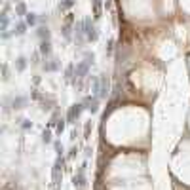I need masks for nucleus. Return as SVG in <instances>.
Returning <instances> with one entry per match:
<instances>
[{"label": "nucleus", "mask_w": 190, "mask_h": 190, "mask_svg": "<svg viewBox=\"0 0 190 190\" xmlns=\"http://www.w3.org/2000/svg\"><path fill=\"white\" fill-rule=\"evenodd\" d=\"M93 53H86V57L84 61H82L80 65H76V74H74V80H78V78H84L86 74H88V70H89V67L91 63H93Z\"/></svg>", "instance_id": "1"}, {"label": "nucleus", "mask_w": 190, "mask_h": 190, "mask_svg": "<svg viewBox=\"0 0 190 190\" xmlns=\"http://www.w3.org/2000/svg\"><path fill=\"white\" fill-rule=\"evenodd\" d=\"M82 25H84L86 40H88V42H95L97 36H99V33H97V27L91 23V19H84V21H82Z\"/></svg>", "instance_id": "2"}, {"label": "nucleus", "mask_w": 190, "mask_h": 190, "mask_svg": "<svg viewBox=\"0 0 190 190\" xmlns=\"http://www.w3.org/2000/svg\"><path fill=\"white\" fill-rule=\"evenodd\" d=\"M84 171H86V163L78 169V173L72 177V184L76 190H86V177H84Z\"/></svg>", "instance_id": "3"}, {"label": "nucleus", "mask_w": 190, "mask_h": 190, "mask_svg": "<svg viewBox=\"0 0 190 190\" xmlns=\"http://www.w3.org/2000/svg\"><path fill=\"white\" fill-rule=\"evenodd\" d=\"M84 110V105H72L67 112V124H76V120H78L80 112Z\"/></svg>", "instance_id": "4"}, {"label": "nucleus", "mask_w": 190, "mask_h": 190, "mask_svg": "<svg viewBox=\"0 0 190 190\" xmlns=\"http://www.w3.org/2000/svg\"><path fill=\"white\" fill-rule=\"evenodd\" d=\"M63 166H65V160L61 156H57V160L53 163V184L57 186L59 181H61V173H63Z\"/></svg>", "instance_id": "5"}, {"label": "nucleus", "mask_w": 190, "mask_h": 190, "mask_svg": "<svg viewBox=\"0 0 190 190\" xmlns=\"http://www.w3.org/2000/svg\"><path fill=\"white\" fill-rule=\"evenodd\" d=\"M82 105H84V109L86 110H89L91 114H95L97 110H99V97H86L84 99V103H82Z\"/></svg>", "instance_id": "6"}, {"label": "nucleus", "mask_w": 190, "mask_h": 190, "mask_svg": "<svg viewBox=\"0 0 190 190\" xmlns=\"http://www.w3.org/2000/svg\"><path fill=\"white\" fill-rule=\"evenodd\" d=\"M106 95H109V78H106V76H101L99 78V93H97V97H99V99H106Z\"/></svg>", "instance_id": "7"}, {"label": "nucleus", "mask_w": 190, "mask_h": 190, "mask_svg": "<svg viewBox=\"0 0 190 190\" xmlns=\"http://www.w3.org/2000/svg\"><path fill=\"white\" fill-rule=\"evenodd\" d=\"M91 4H93V17L99 19L103 15V6H101V0H91Z\"/></svg>", "instance_id": "8"}, {"label": "nucleus", "mask_w": 190, "mask_h": 190, "mask_svg": "<svg viewBox=\"0 0 190 190\" xmlns=\"http://www.w3.org/2000/svg\"><path fill=\"white\" fill-rule=\"evenodd\" d=\"M74 74H76L74 65H69V67H67V70H65V80L67 82H72L74 80Z\"/></svg>", "instance_id": "9"}, {"label": "nucleus", "mask_w": 190, "mask_h": 190, "mask_svg": "<svg viewBox=\"0 0 190 190\" xmlns=\"http://www.w3.org/2000/svg\"><path fill=\"white\" fill-rule=\"evenodd\" d=\"M25 29H27V23H17V25L13 27L12 33L15 34V36H23V34H25Z\"/></svg>", "instance_id": "10"}, {"label": "nucleus", "mask_w": 190, "mask_h": 190, "mask_svg": "<svg viewBox=\"0 0 190 190\" xmlns=\"http://www.w3.org/2000/svg\"><path fill=\"white\" fill-rule=\"evenodd\" d=\"M29 12H27V6H25V2H21L19 0L17 4H15V15H27Z\"/></svg>", "instance_id": "11"}, {"label": "nucleus", "mask_w": 190, "mask_h": 190, "mask_svg": "<svg viewBox=\"0 0 190 190\" xmlns=\"http://www.w3.org/2000/svg\"><path fill=\"white\" fill-rule=\"evenodd\" d=\"M50 51H51L50 40H42V44H40V53H42V55H50Z\"/></svg>", "instance_id": "12"}, {"label": "nucleus", "mask_w": 190, "mask_h": 190, "mask_svg": "<svg viewBox=\"0 0 190 190\" xmlns=\"http://www.w3.org/2000/svg\"><path fill=\"white\" fill-rule=\"evenodd\" d=\"M12 105H13V109H23V106L27 105V99H25V97H15Z\"/></svg>", "instance_id": "13"}, {"label": "nucleus", "mask_w": 190, "mask_h": 190, "mask_svg": "<svg viewBox=\"0 0 190 190\" xmlns=\"http://www.w3.org/2000/svg\"><path fill=\"white\" fill-rule=\"evenodd\" d=\"M15 69H17L19 72H23V70L27 69V59H25V57H19L17 61H15Z\"/></svg>", "instance_id": "14"}, {"label": "nucleus", "mask_w": 190, "mask_h": 190, "mask_svg": "<svg viewBox=\"0 0 190 190\" xmlns=\"http://www.w3.org/2000/svg\"><path fill=\"white\" fill-rule=\"evenodd\" d=\"M74 2L76 0H59V8L61 10H69V8L74 6Z\"/></svg>", "instance_id": "15"}, {"label": "nucleus", "mask_w": 190, "mask_h": 190, "mask_svg": "<svg viewBox=\"0 0 190 190\" xmlns=\"http://www.w3.org/2000/svg\"><path fill=\"white\" fill-rule=\"evenodd\" d=\"M44 69H46V70H57V69H59V63H57L55 59H51L50 63H44Z\"/></svg>", "instance_id": "16"}, {"label": "nucleus", "mask_w": 190, "mask_h": 190, "mask_svg": "<svg viewBox=\"0 0 190 190\" xmlns=\"http://www.w3.org/2000/svg\"><path fill=\"white\" fill-rule=\"evenodd\" d=\"M65 126H67V120H57V124H55V133L61 135L63 129H65Z\"/></svg>", "instance_id": "17"}, {"label": "nucleus", "mask_w": 190, "mask_h": 190, "mask_svg": "<svg viewBox=\"0 0 190 190\" xmlns=\"http://www.w3.org/2000/svg\"><path fill=\"white\" fill-rule=\"evenodd\" d=\"M38 36L42 38V40H48V38H50V30H48V27H40V29H38Z\"/></svg>", "instance_id": "18"}, {"label": "nucleus", "mask_w": 190, "mask_h": 190, "mask_svg": "<svg viewBox=\"0 0 190 190\" xmlns=\"http://www.w3.org/2000/svg\"><path fill=\"white\" fill-rule=\"evenodd\" d=\"M25 19H27V25H34V23H36V13L30 12V13L25 15Z\"/></svg>", "instance_id": "19"}, {"label": "nucleus", "mask_w": 190, "mask_h": 190, "mask_svg": "<svg viewBox=\"0 0 190 190\" xmlns=\"http://www.w3.org/2000/svg\"><path fill=\"white\" fill-rule=\"evenodd\" d=\"M42 141H44V143H51V131H50V129H44V133H42Z\"/></svg>", "instance_id": "20"}, {"label": "nucleus", "mask_w": 190, "mask_h": 190, "mask_svg": "<svg viewBox=\"0 0 190 190\" xmlns=\"http://www.w3.org/2000/svg\"><path fill=\"white\" fill-rule=\"evenodd\" d=\"M63 36H65V38H70V23H65V27H63Z\"/></svg>", "instance_id": "21"}, {"label": "nucleus", "mask_w": 190, "mask_h": 190, "mask_svg": "<svg viewBox=\"0 0 190 190\" xmlns=\"http://www.w3.org/2000/svg\"><path fill=\"white\" fill-rule=\"evenodd\" d=\"M89 131H91V122H88V124H86V127H84V137H86V139L89 137Z\"/></svg>", "instance_id": "22"}, {"label": "nucleus", "mask_w": 190, "mask_h": 190, "mask_svg": "<svg viewBox=\"0 0 190 190\" xmlns=\"http://www.w3.org/2000/svg\"><path fill=\"white\" fill-rule=\"evenodd\" d=\"M21 126L25 127V129H29V127H33V124H30L29 120H21Z\"/></svg>", "instance_id": "23"}, {"label": "nucleus", "mask_w": 190, "mask_h": 190, "mask_svg": "<svg viewBox=\"0 0 190 190\" xmlns=\"http://www.w3.org/2000/svg\"><path fill=\"white\" fill-rule=\"evenodd\" d=\"M55 150H57V154L61 156V152H63V146H61V143H57V141H55Z\"/></svg>", "instance_id": "24"}, {"label": "nucleus", "mask_w": 190, "mask_h": 190, "mask_svg": "<svg viewBox=\"0 0 190 190\" xmlns=\"http://www.w3.org/2000/svg\"><path fill=\"white\" fill-rule=\"evenodd\" d=\"M72 21H74V15H72V13H67V23L72 25Z\"/></svg>", "instance_id": "25"}, {"label": "nucleus", "mask_w": 190, "mask_h": 190, "mask_svg": "<svg viewBox=\"0 0 190 190\" xmlns=\"http://www.w3.org/2000/svg\"><path fill=\"white\" fill-rule=\"evenodd\" d=\"M76 152H78V150H76V146H72V148H70V154H69V156H70V158H72V156H74V154H76Z\"/></svg>", "instance_id": "26"}]
</instances>
